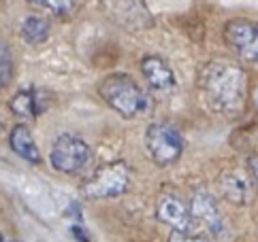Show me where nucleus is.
Here are the masks:
<instances>
[{
	"mask_svg": "<svg viewBox=\"0 0 258 242\" xmlns=\"http://www.w3.org/2000/svg\"><path fill=\"white\" fill-rule=\"evenodd\" d=\"M201 89L207 104L220 115L235 117L245 108L247 77L243 68L224 60H216L205 66L201 77Z\"/></svg>",
	"mask_w": 258,
	"mask_h": 242,
	"instance_id": "1",
	"label": "nucleus"
},
{
	"mask_svg": "<svg viewBox=\"0 0 258 242\" xmlns=\"http://www.w3.org/2000/svg\"><path fill=\"white\" fill-rule=\"evenodd\" d=\"M98 94L109 106L126 119L139 117L147 108V98L143 89L128 74H109V77H105L98 85Z\"/></svg>",
	"mask_w": 258,
	"mask_h": 242,
	"instance_id": "2",
	"label": "nucleus"
},
{
	"mask_svg": "<svg viewBox=\"0 0 258 242\" xmlns=\"http://www.w3.org/2000/svg\"><path fill=\"white\" fill-rule=\"evenodd\" d=\"M131 183V168L126 162L105 164L84 183V195L90 200H107L117 198L128 189Z\"/></svg>",
	"mask_w": 258,
	"mask_h": 242,
	"instance_id": "3",
	"label": "nucleus"
},
{
	"mask_svg": "<svg viewBox=\"0 0 258 242\" xmlns=\"http://www.w3.org/2000/svg\"><path fill=\"white\" fill-rule=\"evenodd\" d=\"M145 149H147V153H150L154 164L171 166V164L177 162L183 153V138L175 126L158 121V124H152L147 128Z\"/></svg>",
	"mask_w": 258,
	"mask_h": 242,
	"instance_id": "4",
	"label": "nucleus"
},
{
	"mask_svg": "<svg viewBox=\"0 0 258 242\" xmlns=\"http://www.w3.org/2000/svg\"><path fill=\"white\" fill-rule=\"evenodd\" d=\"M51 166L62 174H77L92 160L90 145L77 134H60L51 145Z\"/></svg>",
	"mask_w": 258,
	"mask_h": 242,
	"instance_id": "5",
	"label": "nucleus"
},
{
	"mask_svg": "<svg viewBox=\"0 0 258 242\" xmlns=\"http://www.w3.org/2000/svg\"><path fill=\"white\" fill-rule=\"evenodd\" d=\"M224 43L239 60L258 66V24L252 20H230L224 26Z\"/></svg>",
	"mask_w": 258,
	"mask_h": 242,
	"instance_id": "6",
	"label": "nucleus"
},
{
	"mask_svg": "<svg viewBox=\"0 0 258 242\" xmlns=\"http://www.w3.org/2000/svg\"><path fill=\"white\" fill-rule=\"evenodd\" d=\"M100 7L105 9L109 20L128 30H143L154 26V17L145 0H100Z\"/></svg>",
	"mask_w": 258,
	"mask_h": 242,
	"instance_id": "7",
	"label": "nucleus"
},
{
	"mask_svg": "<svg viewBox=\"0 0 258 242\" xmlns=\"http://www.w3.org/2000/svg\"><path fill=\"white\" fill-rule=\"evenodd\" d=\"M190 212H192V217L199 219L216 238L226 236V231H228L226 219H224L222 210H220V206H218V200L211 193L197 191L195 195H192Z\"/></svg>",
	"mask_w": 258,
	"mask_h": 242,
	"instance_id": "8",
	"label": "nucleus"
},
{
	"mask_svg": "<svg viewBox=\"0 0 258 242\" xmlns=\"http://www.w3.org/2000/svg\"><path fill=\"white\" fill-rule=\"evenodd\" d=\"M156 215L160 223L177 234H190L195 229V217L190 212V206H186V202L179 200L177 195H162L156 206Z\"/></svg>",
	"mask_w": 258,
	"mask_h": 242,
	"instance_id": "9",
	"label": "nucleus"
},
{
	"mask_svg": "<svg viewBox=\"0 0 258 242\" xmlns=\"http://www.w3.org/2000/svg\"><path fill=\"white\" fill-rule=\"evenodd\" d=\"M9 106L17 117H39L49 106V94L39 87H26L9 100Z\"/></svg>",
	"mask_w": 258,
	"mask_h": 242,
	"instance_id": "10",
	"label": "nucleus"
},
{
	"mask_svg": "<svg viewBox=\"0 0 258 242\" xmlns=\"http://www.w3.org/2000/svg\"><path fill=\"white\" fill-rule=\"evenodd\" d=\"M141 72L147 81V85L156 91H169L175 87L173 70L160 55H145L141 60Z\"/></svg>",
	"mask_w": 258,
	"mask_h": 242,
	"instance_id": "11",
	"label": "nucleus"
},
{
	"mask_svg": "<svg viewBox=\"0 0 258 242\" xmlns=\"http://www.w3.org/2000/svg\"><path fill=\"white\" fill-rule=\"evenodd\" d=\"M9 145L15 151V155H20L22 160L30 162V164H39L41 162V151L39 147H36L34 138H32V132L28 126H15L11 130V136H9Z\"/></svg>",
	"mask_w": 258,
	"mask_h": 242,
	"instance_id": "12",
	"label": "nucleus"
},
{
	"mask_svg": "<svg viewBox=\"0 0 258 242\" xmlns=\"http://www.w3.org/2000/svg\"><path fill=\"white\" fill-rule=\"evenodd\" d=\"M220 189H222L224 198L233 204H245L247 195H250V185L241 172H226L220 179Z\"/></svg>",
	"mask_w": 258,
	"mask_h": 242,
	"instance_id": "13",
	"label": "nucleus"
},
{
	"mask_svg": "<svg viewBox=\"0 0 258 242\" xmlns=\"http://www.w3.org/2000/svg\"><path fill=\"white\" fill-rule=\"evenodd\" d=\"M20 34H22V39L26 43L41 45V43H45L49 39V22L43 20V17H39V15H30L22 22Z\"/></svg>",
	"mask_w": 258,
	"mask_h": 242,
	"instance_id": "14",
	"label": "nucleus"
},
{
	"mask_svg": "<svg viewBox=\"0 0 258 242\" xmlns=\"http://www.w3.org/2000/svg\"><path fill=\"white\" fill-rule=\"evenodd\" d=\"M28 3L56 17H69L77 7V0H28Z\"/></svg>",
	"mask_w": 258,
	"mask_h": 242,
	"instance_id": "15",
	"label": "nucleus"
},
{
	"mask_svg": "<svg viewBox=\"0 0 258 242\" xmlns=\"http://www.w3.org/2000/svg\"><path fill=\"white\" fill-rule=\"evenodd\" d=\"M13 77V55L7 41L0 36V87L7 85Z\"/></svg>",
	"mask_w": 258,
	"mask_h": 242,
	"instance_id": "16",
	"label": "nucleus"
},
{
	"mask_svg": "<svg viewBox=\"0 0 258 242\" xmlns=\"http://www.w3.org/2000/svg\"><path fill=\"white\" fill-rule=\"evenodd\" d=\"M169 242H209V240H203V238H197L192 234H177V231H173L169 236Z\"/></svg>",
	"mask_w": 258,
	"mask_h": 242,
	"instance_id": "17",
	"label": "nucleus"
},
{
	"mask_svg": "<svg viewBox=\"0 0 258 242\" xmlns=\"http://www.w3.org/2000/svg\"><path fill=\"white\" fill-rule=\"evenodd\" d=\"M250 168H252V174H254V181H256V187H258V157L250 162Z\"/></svg>",
	"mask_w": 258,
	"mask_h": 242,
	"instance_id": "18",
	"label": "nucleus"
},
{
	"mask_svg": "<svg viewBox=\"0 0 258 242\" xmlns=\"http://www.w3.org/2000/svg\"><path fill=\"white\" fill-rule=\"evenodd\" d=\"M3 128H5V121H3V115H0V132H3Z\"/></svg>",
	"mask_w": 258,
	"mask_h": 242,
	"instance_id": "19",
	"label": "nucleus"
},
{
	"mask_svg": "<svg viewBox=\"0 0 258 242\" xmlns=\"http://www.w3.org/2000/svg\"><path fill=\"white\" fill-rule=\"evenodd\" d=\"M0 242H5V240H3V234H0Z\"/></svg>",
	"mask_w": 258,
	"mask_h": 242,
	"instance_id": "20",
	"label": "nucleus"
}]
</instances>
